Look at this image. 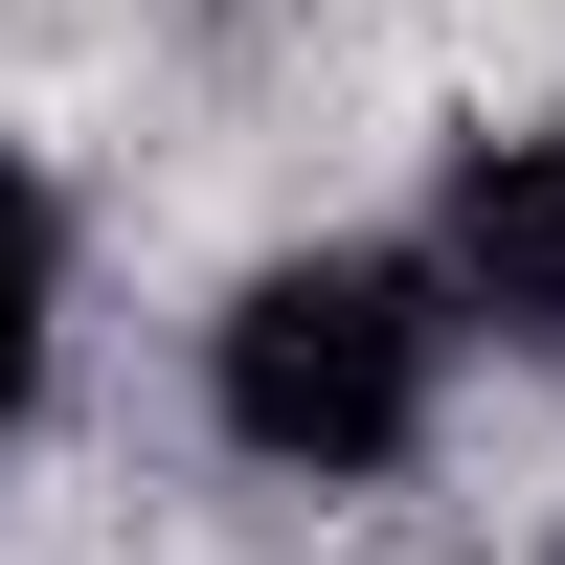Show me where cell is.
I'll list each match as a JSON object with an SVG mask.
<instances>
[{
  "instance_id": "cell-1",
  "label": "cell",
  "mask_w": 565,
  "mask_h": 565,
  "mask_svg": "<svg viewBox=\"0 0 565 565\" xmlns=\"http://www.w3.org/2000/svg\"><path fill=\"white\" fill-rule=\"evenodd\" d=\"M452 340H476V317L430 295V249H271L249 295L204 317V407H226L249 476L340 498V476H407V452H430Z\"/></svg>"
},
{
  "instance_id": "cell-2",
  "label": "cell",
  "mask_w": 565,
  "mask_h": 565,
  "mask_svg": "<svg viewBox=\"0 0 565 565\" xmlns=\"http://www.w3.org/2000/svg\"><path fill=\"white\" fill-rule=\"evenodd\" d=\"M430 295L476 317V340L565 362V136H452V181H430Z\"/></svg>"
},
{
  "instance_id": "cell-3",
  "label": "cell",
  "mask_w": 565,
  "mask_h": 565,
  "mask_svg": "<svg viewBox=\"0 0 565 565\" xmlns=\"http://www.w3.org/2000/svg\"><path fill=\"white\" fill-rule=\"evenodd\" d=\"M45 317H68V226H45V181L0 159V430H23V385H45Z\"/></svg>"
}]
</instances>
